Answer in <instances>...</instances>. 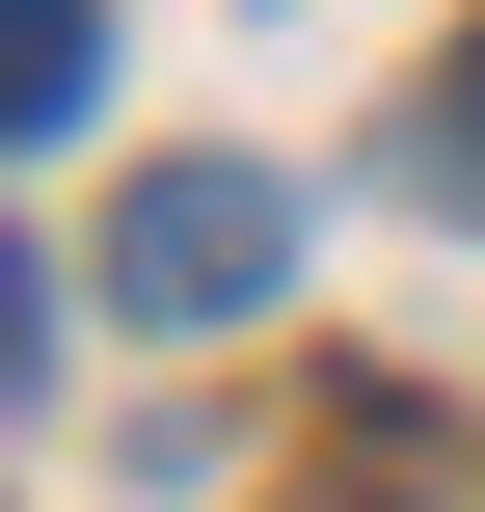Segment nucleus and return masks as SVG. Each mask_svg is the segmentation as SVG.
Segmentation results:
<instances>
[{"instance_id": "nucleus-1", "label": "nucleus", "mask_w": 485, "mask_h": 512, "mask_svg": "<svg viewBox=\"0 0 485 512\" xmlns=\"http://www.w3.org/2000/svg\"><path fill=\"white\" fill-rule=\"evenodd\" d=\"M297 270V189L270 162H135V216H108V324H243Z\"/></svg>"}, {"instance_id": "nucleus-2", "label": "nucleus", "mask_w": 485, "mask_h": 512, "mask_svg": "<svg viewBox=\"0 0 485 512\" xmlns=\"http://www.w3.org/2000/svg\"><path fill=\"white\" fill-rule=\"evenodd\" d=\"M108 108V0H0V135H81Z\"/></svg>"}, {"instance_id": "nucleus-3", "label": "nucleus", "mask_w": 485, "mask_h": 512, "mask_svg": "<svg viewBox=\"0 0 485 512\" xmlns=\"http://www.w3.org/2000/svg\"><path fill=\"white\" fill-rule=\"evenodd\" d=\"M459 108H485V81H459ZM459 162H485V135H459Z\"/></svg>"}]
</instances>
